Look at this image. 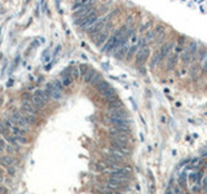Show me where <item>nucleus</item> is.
<instances>
[{"instance_id": "39448f33", "label": "nucleus", "mask_w": 207, "mask_h": 194, "mask_svg": "<svg viewBox=\"0 0 207 194\" xmlns=\"http://www.w3.org/2000/svg\"><path fill=\"white\" fill-rule=\"evenodd\" d=\"M110 139L130 141V131H123V130H117V128H111V130H110Z\"/></svg>"}, {"instance_id": "4be33fe9", "label": "nucleus", "mask_w": 207, "mask_h": 194, "mask_svg": "<svg viewBox=\"0 0 207 194\" xmlns=\"http://www.w3.org/2000/svg\"><path fill=\"white\" fill-rule=\"evenodd\" d=\"M8 190H7V188H4L3 185H0V194H5Z\"/></svg>"}, {"instance_id": "dca6fc26", "label": "nucleus", "mask_w": 207, "mask_h": 194, "mask_svg": "<svg viewBox=\"0 0 207 194\" xmlns=\"http://www.w3.org/2000/svg\"><path fill=\"white\" fill-rule=\"evenodd\" d=\"M61 84H62V87H69L71 84V76L64 74V78H62V80H61Z\"/></svg>"}, {"instance_id": "5701e85b", "label": "nucleus", "mask_w": 207, "mask_h": 194, "mask_svg": "<svg viewBox=\"0 0 207 194\" xmlns=\"http://www.w3.org/2000/svg\"><path fill=\"white\" fill-rule=\"evenodd\" d=\"M48 57H49L48 51H45V52H44V56H43V58H42V60H43V61H47V60H48Z\"/></svg>"}, {"instance_id": "4468645a", "label": "nucleus", "mask_w": 207, "mask_h": 194, "mask_svg": "<svg viewBox=\"0 0 207 194\" xmlns=\"http://www.w3.org/2000/svg\"><path fill=\"white\" fill-rule=\"evenodd\" d=\"M96 75H97L96 71H95V70H92V69H89L88 73L84 75V82H86V83H92V80L95 79Z\"/></svg>"}, {"instance_id": "b1692460", "label": "nucleus", "mask_w": 207, "mask_h": 194, "mask_svg": "<svg viewBox=\"0 0 207 194\" xmlns=\"http://www.w3.org/2000/svg\"><path fill=\"white\" fill-rule=\"evenodd\" d=\"M4 181V175H3V171L0 170V183H3Z\"/></svg>"}, {"instance_id": "412c9836", "label": "nucleus", "mask_w": 207, "mask_h": 194, "mask_svg": "<svg viewBox=\"0 0 207 194\" xmlns=\"http://www.w3.org/2000/svg\"><path fill=\"white\" fill-rule=\"evenodd\" d=\"M201 65H202V70H203V73L207 74V55H206L205 60H203L202 62H201Z\"/></svg>"}, {"instance_id": "1a4fd4ad", "label": "nucleus", "mask_w": 207, "mask_h": 194, "mask_svg": "<svg viewBox=\"0 0 207 194\" xmlns=\"http://www.w3.org/2000/svg\"><path fill=\"white\" fill-rule=\"evenodd\" d=\"M194 57H196V56L193 55V52L190 51L188 47L185 49H183V52H181V61H183V64L185 66H189V65L192 64V61L194 60Z\"/></svg>"}, {"instance_id": "aec40b11", "label": "nucleus", "mask_w": 207, "mask_h": 194, "mask_svg": "<svg viewBox=\"0 0 207 194\" xmlns=\"http://www.w3.org/2000/svg\"><path fill=\"white\" fill-rule=\"evenodd\" d=\"M202 188L207 193V175H203V177H202Z\"/></svg>"}, {"instance_id": "0eeeda50", "label": "nucleus", "mask_w": 207, "mask_h": 194, "mask_svg": "<svg viewBox=\"0 0 207 194\" xmlns=\"http://www.w3.org/2000/svg\"><path fill=\"white\" fill-rule=\"evenodd\" d=\"M111 128H117V130H123V131H130V122L127 119H110Z\"/></svg>"}, {"instance_id": "6e6552de", "label": "nucleus", "mask_w": 207, "mask_h": 194, "mask_svg": "<svg viewBox=\"0 0 207 194\" xmlns=\"http://www.w3.org/2000/svg\"><path fill=\"white\" fill-rule=\"evenodd\" d=\"M110 148L123 150V152L131 153L130 148H128V141H123V140H117V139H110Z\"/></svg>"}, {"instance_id": "7ed1b4c3", "label": "nucleus", "mask_w": 207, "mask_h": 194, "mask_svg": "<svg viewBox=\"0 0 207 194\" xmlns=\"http://www.w3.org/2000/svg\"><path fill=\"white\" fill-rule=\"evenodd\" d=\"M97 21H99V17H97V14L96 13H93V14H91L89 17H87V18H84V20H80V21H77V23L78 26H80L82 29H84V30H88L91 29V27L95 25Z\"/></svg>"}, {"instance_id": "9d476101", "label": "nucleus", "mask_w": 207, "mask_h": 194, "mask_svg": "<svg viewBox=\"0 0 207 194\" xmlns=\"http://www.w3.org/2000/svg\"><path fill=\"white\" fill-rule=\"evenodd\" d=\"M115 47H117V42H115V36H114V34H113L108 39V42L102 45L101 49H102V52H105V53H111V52H114Z\"/></svg>"}, {"instance_id": "423d86ee", "label": "nucleus", "mask_w": 207, "mask_h": 194, "mask_svg": "<svg viewBox=\"0 0 207 194\" xmlns=\"http://www.w3.org/2000/svg\"><path fill=\"white\" fill-rule=\"evenodd\" d=\"M108 118H109V120L110 119H128V113L123 108L113 109V110H109Z\"/></svg>"}, {"instance_id": "ddd939ff", "label": "nucleus", "mask_w": 207, "mask_h": 194, "mask_svg": "<svg viewBox=\"0 0 207 194\" xmlns=\"http://www.w3.org/2000/svg\"><path fill=\"white\" fill-rule=\"evenodd\" d=\"M149 56V48L148 47H144L141 51H139V53L136 55V64L137 65H141L144 64V62L146 61V58H148Z\"/></svg>"}, {"instance_id": "f8f14e48", "label": "nucleus", "mask_w": 207, "mask_h": 194, "mask_svg": "<svg viewBox=\"0 0 207 194\" xmlns=\"http://www.w3.org/2000/svg\"><path fill=\"white\" fill-rule=\"evenodd\" d=\"M22 109L26 111V114L34 115V117H35V115L38 114V111H39V110H38V108L34 106L33 102H31V101H26V100L22 102Z\"/></svg>"}, {"instance_id": "2eb2a0df", "label": "nucleus", "mask_w": 207, "mask_h": 194, "mask_svg": "<svg viewBox=\"0 0 207 194\" xmlns=\"http://www.w3.org/2000/svg\"><path fill=\"white\" fill-rule=\"evenodd\" d=\"M108 108H109V110H113V109H119V108H123L122 106V102L119 101V100H113L111 102H109L108 104Z\"/></svg>"}, {"instance_id": "f257e3e1", "label": "nucleus", "mask_w": 207, "mask_h": 194, "mask_svg": "<svg viewBox=\"0 0 207 194\" xmlns=\"http://www.w3.org/2000/svg\"><path fill=\"white\" fill-rule=\"evenodd\" d=\"M174 47V44L172 43H164L162 47H161V49H159L158 52L154 55V57H153V60H152V66H155V65H158V64H161V62L164 60L166 57H167L168 55H171V48Z\"/></svg>"}, {"instance_id": "6ab92c4d", "label": "nucleus", "mask_w": 207, "mask_h": 194, "mask_svg": "<svg viewBox=\"0 0 207 194\" xmlns=\"http://www.w3.org/2000/svg\"><path fill=\"white\" fill-rule=\"evenodd\" d=\"M189 74H190L192 78H196V75H197V66L196 65H192V66L189 67Z\"/></svg>"}, {"instance_id": "f3484780", "label": "nucleus", "mask_w": 207, "mask_h": 194, "mask_svg": "<svg viewBox=\"0 0 207 194\" xmlns=\"http://www.w3.org/2000/svg\"><path fill=\"white\" fill-rule=\"evenodd\" d=\"M14 140H16V142L18 144V145H25V144H27V139L25 136H18V137H14Z\"/></svg>"}, {"instance_id": "a211bd4d", "label": "nucleus", "mask_w": 207, "mask_h": 194, "mask_svg": "<svg viewBox=\"0 0 207 194\" xmlns=\"http://www.w3.org/2000/svg\"><path fill=\"white\" fill-rule=\"evenodd\" d=\"M88 66H87V65H80L79 66V74L80 75H86L87 73H88Z\"/></svg>"}, {"instance_id": "9b49d317", "label": "nucleus", "mask_w": 207, "mask_h": 194, "mask_svg": "<svg viewBox=\"0 0 207 194\" xmlns=\"http://www.w3.org/2000/svg\"><path fill=\"white\" fill-rule=\"evenodd\" d=\"M180 52H183L181 51V47H177V48L170 55V57H168V70H172V69L175 67V65H176V62L179 60V53Z\"/></svg>"}, {"instance_id": "20e7f679", "label": "nucleus", "mask_w": 207, "mask_h": 194, "mask_svg": "<svg viewBox=\"0 0 207 194\" xmlns=\"http://www.w3.org/2000/svg\"><path fill=\"white\" fill-rule=\"evenodd\" d=\"M108 23V18L106 17H104V18H99V21H97V22L93 25L92 27H91V29H88L87 31H88V34L91 36H96L97 34H100L101 33V31L104 30V27H105V25Z\"/></svg>"}, {"instance_id": "f03ea898", "label": "nucleus", "mask_w": 207, "mask_h": 194, "mask_svg": "<svg viewBox=\"0 0 207 194\" xmlns=\"http://www.w3.org/2000/svg\"><path fill=\"white\" fill-rule=\"evenodd\" d=\"M110 31H111V25H108V26L104 27V30L100 34H97L96 36H93V42H95L96 45H102L108 42V39L110 38Z\"/></svg>"}]
</instances>
